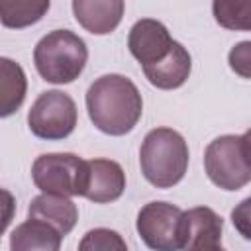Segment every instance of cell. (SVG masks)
<instances>
[{
  "label": "cell",
  "instance_id": "6da1fadb",
  "mask_svg": "<svg viewBox=\"0 0 251 251\" xmlns=\"http://www.w3.org/2000/svg\"><path fill=\"white\" fill-rule=\"evenodd\" d=\"M90 122L108 135L129 133L143 112V100L131 78L110 73L98 76L86 90Z\"/></svg>",
  "mask_w": 251,
  "mask_h": 251
},
{
  "label": "cell",
  "instance_id": "7a4b0ae2",
  "mask_svg": "<svg viewBox=\"0 0 251 251\" xmlns=\"http://www.w3.org/2000/svg\"><path fill=\"white\" fill-rule=\"evenodd\" d=\"M139 167L153 186H175L188 169V145L184 137L173 127L151 129L139 147Z\"/></svg>",
  "mask_w": 251,
  "mask_h": 251
},
{
  "label": "cell",
  "instance_id": "3957f363",
  "mask_svg": "<svg viewBox=\"0 0 251 251\" xmlns=\"http://www.w3.org/2000/svg\"><path fill=\"white\" fill-rule=\"evenodd\" d=\"M88 49L82 37L71 29H53L33 49V63L43 80L69 84L84 71Z\"/></svg>",
  "mask_w": 251,
  "mask_h": 251
},
{
  "label": "cell",
  "instance_id": "277c9868",
  "mask_svg": "<svg viewBox=\"0 0 251 251\" xmlns=\"http://www.w3.org/2000/svg\"><path fill=\"white\" fill-rule=\"evenodd\" d=\"M204 171L208 178L224 190H239L251 182V159L241 135H220L204 151Z\"/></svg>",
  "mask_w": 251,
  "mask_h": 251
},
{
  "label": "cell",
  "instance_id": "5b68a950",
  "mask_svg": "<svg viewBox=\"0 0 251 251\" xmlns=\"http://www.w3.org/2000/svg\"><path fill=\"white\" fill-rule=\"evenodd\" d=\"M88 165L75 153H45L31 165L33 184L43 194L84 196Z\"/></svg>",
  "mask_w": 251,
  "mask_h": 251
},
{
  "label": "cell",
  "instance_id": "8992f818",
  "mask_svg": "<svg viewBox=\"0 0 251 251\" xmlns=\"http://www.w3.org/2000/svg\"><path fill=\"white\" fill-rule=\"evenodd\" d=\"M76 104L63 90L41 92L27 112V126L35 137L65 139L76 126Z\"/></svg>",
  "mask_w": 251,
  "mask_h": 251
},
{
  "label": "cell",
  "instance_id": "52a82bcc",
  "mask_svg": "<svg viewBox=\"0 0 251 251\" xmlns=\"http://www.w3.org/2000/svg\"><path fill=\"white\" fill-rule=\"evenodd\" d=\"M182 210L169 202H149L137 214V233L153 251H180Z\"/></svg>",
  "mask_w": 251,
  "mask_h": 251
},
{
  "label": "cell",
  "instance_id": "ba28073f",
  "mask_svg": "<svg viewBox=\"0 0 251 251\" xmlns=\"http://www.w3.org/2000/svg\"><path fill=\"white\" fill-rule=\"evenodd\" d=\"M224 220L208 206H196L182 214L180 251H218L222 249Z\"/></svg>",
  "mask_w": 251,
  "mask_h": 251
},
{
  "label": "cell",
  "instance_id": "9c48e42d",
  "mask_svg": "<svg viewBox=\"0 0 251 251\" xmlns=\"http://www.w3.org/2000/svg\"><path fill=\"white\" fill-rule=\"evenodd\" d=\"M173 45L175 39L171 37L165 24L153 18L137 20L127 33L129 53L139 61L141 67H149L163 61L171 53Z\"/></svg>",
  "mask_w": 251,
  "mask_h": 251
},
{
  "label": "cell",
  "instance_id": "30bf717a",
  "mask_svg": "<svg viewBox=\"0 0 251 251\" xmlns=\"http://www.w3.org/2000/svg\"><path fill=\"white\" fill-rule=\"evenodd\" d=\"M86 188L84 198L94 204H106L118 200L126 190V173L118 161L112 159H90L86 161Z\"/></svg>",
  "mask_w": 251,
  "mask_h": 251
},
{
  "label": "cell",
  "instance_id": "8fae6325",
  "mask_svg": "<svg viewBox=\"0 0 251 251\" xmlns=\"http://www.w3.org/2000/svg\"><path fill=\"white\" fill-rule=\"evenodd\" d=\"M124 8L122 0H73L76 22L94 35L112 33L122 22Z\"/></svg>",
  "mask_w": 251,
  "mask_h": 251
},
{
  "label": "cell",
  "instance_id": "7c38bea8",
  "mask_svg": "<svg viewBox=\"0 0 251 251\" xmlns=\"http://www.w3.org/2000/svg\"><path fill=\"white\" fill-rule=\"evenodd\" d=\"M27 218L45 222L51 227H55L61 235H67L78 220V208L67 196L39 194L29 202Z\"/></svg>",
  "mask_w": 251,
  "mask_h": 251
},
{
  "label": "cell",
  "instance_id": "4fadbf2b",
  "mask_svg": "<svg viewBox=\"0 0 251 251\" xmlns=\"http://www.w3.org/2000/svg\"><path fill=\"white\" fill-rule=\"evenodd\" d=\"M190 69H192L190 53L178 41H175L171 53L163 61L143 67V75L153 86L161 90H173L186 82Z\"/></svg>",
  "mask_w": 251,
  "mask_h": 251
},
{
  "label": "cell",
  "instance_id": "5bb4252c",
  "mask_svg": "<svg viewBox=\"0 0 251 251\" xmlns=\"http://www.w3.org/2000/svg\"><path fill=\"white\" fill-rule=\"evenodd\" d=\"M63 235L45 222L27 218L10 233V251H59Z\"/></svg>",
  "mask_w": 251,
  "mask_h": 251
},
{
  "label": "cell",
  "instance_id": "9a60e30c",
  "mask_svg": "<svg viewBox=\"0 0 251 251\" xmlns=\"http://www.w3.org/2000/svg\"><path fill=\"white\" fill-rule=\"evenodd\" d=\"M0 73H2V78H0V92H2L0 116L8 118L10 114H14L22 106V102L25 98V90H27V80H25L24 69L8 57L0 59Z\"/></svg>",
  "mask_w": 251,
  "mask_h": 251
},
{
  "label": "cell",
  "instance_id": "2e32d148",
  "mask_svg": "<svg viewBox=\"0 0 251 251\" xmlns=\"http://www.w3.org/2000/svg\"><path fill=\"white\" fill-rule=\"evenodd\" d=\"M49 10V0H2L0 20L6 27H25L43 18Z\"/></svg>",
  "mask_w": 251,
  "mask_h": 251
},
{
  "label": "cell",
  "instance_id": "e0dca14e",
  "mask_svg": "<svg viewBox=\"0 0 251 251\" xmlns=\"http://www.w3.org/2000/svg\"><path fill=\"white\" fill-rule=\"evenodd\" d=\"M212 12L222 27L251 31V0H214Z\"/></svg>",
  "mask_w": 251,
  "mask_h": 251
},
{
  "label": "cell",
  "instance_id": "ac0fdd59",
  "mask_svg": "<svg viewBox=\"0 0 251 251\" xmlns=\"http://www.w3.org/2000/svg\"><path fill=\"white\" fill-rule=\"evenodd\" d=\"M78 251H127L124 237L108 227H94L78 241Z\"/></svg>",
  "mask_w": 251,
  "mask_h": 251
},
{
  "label": "cell",
  "instance_id": "d6986e66",
  "mask_svg": "<svg viewBox=\"0 0 251 251\" xmlns=\"http://www.w3.org/2000/svg\"><path fill=\"white\" fill-rule=\"evenodd\" d=\"M227 63L235 75L251 78V41L235 43L227 53Z\"/></svg>",
  "mask_w": 251,
  "mask_h": 251
},
{
  "label": "cell",
  "instance_id": "ffe728a7",
  "mask_svg": "<svg viewBox=\"0 0 251 251\" xmlns=\"http://www.w3.org/2000/svg\"><path fill=\"white\" fill-rule=\"evenodd\" d=\"M231 224L245 239L251 241V196L241 200L231 210Z\"/></svg>",
  "mask_w": 251,
  "mask_h": 251
},
{
  "label": "cell",
  "instance_id": "44dd1931",
  "mask_svg": "<svg viewBox=\"0 0 251 251\" xmlns=\"http://www.w3.org/2000/svg\"><path fill=\"white\" fill-rule=\"evenodd\" d=\"M241 137H243V145H245V149H247V155H249V159H251V127H249Z\"/></svg>",
  "mask_w": 251,
  "mask_h": 251
},
{
  "label": "cell",
  "instance_id": "7402d4cb",
  "mask_svg": "<svg viewBox=\"0 0 251 251\" xmlns=\"http://www.w3.org/2000/svg\"><path fill=\"white\" fill-rule=\"evenodd\" d=\"M218 251H224V249H218Z\"/></svg>",
  "mask_w": 251,
  "mask_h": 251
}]
</instances>
